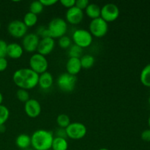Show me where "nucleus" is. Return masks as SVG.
Returning <instances> with one entry per match:
<instances>
[{"label": "nucleus", "mask_w": 150, "mask_h": 150, "mask_svg": "<svg viewBox=\"0 0 150 150\" xmlns=\"http://www.w3.org/2000/svg\"><path fill=\"white\" fill-rule=\"evenodd\" d=\"M72 41L75 45H78L82 49L88 48L93 42V37L89 30L84 29H76L72 35Z\"/></svg>", "instance_id": "obj_4"}, {"label": "nucleus", "mask_w": 150, "mask_h": 150, "mask_svg": "<svg viewBox=\"0 0 150 150\" xmlns=\"http://www.w3.org/2000/svg\"><path fill=\"white\" fill-rule=\"evenodd\" d=\"M8 62L6 58H0V72H3L7 68Z\"/></svg>", "instance_id": "obj_35"}, {"label": "nucleus", "mask_w": 150, "mask_h": 150, "mask_svg": "<svg viewBox=\"0 0 150 150\" xmlns=\"http://www.w3.org/2000/svg\"><path fill=\"white\" fill-rule=\"evenodd\" d=\"M84 18V13L76 6L67 9L65 14L66 22L71 25H78L81 23Z\"/></svg>", "instance_id": "obj_12"}, {"label": "nucleus", "mask_w": 150, "mask_h": 150, "mask_svg": "<svg viewBox=\"0 0 150 150\" xmlns=\"http://www.w3.org/2000/svg\"><path fill=\"white\" fill-rule=\"evenodd\" d=\"M58 45L62 49H68L72 45V39L67 35H64L59 38Z\"/></svg>", "instance_id": "obj_28"}, {"label": "nucleus", "mask_w": 150, "mask_h": 150, "mask_svg": "<svg viewBox=\"0 0 150 150\" xmlns=\"http://www.w3.org/2000/svg\"><path fill=\"white\" fill-rule=\"evenodd\" d=\"M101 7L95 3H89V5L85 9V13L92 20L100 17Z\"/></svg>", "instance_id": "obj_18"}, {"label": "nucleus", "mask_w": 150, "mask_h": 150, "mask_svg": "<svg viewBox=\"0 0 150 150\" xmlns=\"http://www.w3.org/2000/svg\"><path fill=\"white\" fill-rule=\"evenodd\" d=\"M89 2L88 0H76V7H78L79 9L81 10H85V9L86 8L88 5H89Z\"/></svg>", "instance_id": "obj_31"}, {"label": "nucleus", "mask_w": 150, "mask_h": 150, "mask_svg": "<svg viewBox=\"0 0 150 150\" xmlns=\"http://www.w3.org/2000/svg\"><path fill=\"white\" fill-rule=\"evenodd\" d=\"M56 42L54 39L51 38H42L40 40L37 53L42 56H47L51 54L55 48Z\"/></svg>", "instance_id": "obj_14"}, {"label": "nucleus", "mask_w": 150, "mask_h": 150, "mask_svg": "<svg viewBox=\"0 0 150 150\" xmlns=\"http://www.w3.org/2000/svg\"><path fill=\"white\" fill-rule=\"evenodd\" d=\"M40 38L36 33H27L21 41V46L23 51L26 52L33 53L37 51Z\"/></svg>", "instance_id": "obj_11"}, {"label": "nucleus", "mask_w": 150, "mask_h": 150, "mask_svg": "<svg viewBox=\"0 0 150 150\" xmlns=\"http://www.w3.org/2000/svg\"><path fill=\"white\" fill-rule=\"evenodd\" d=\"M1 22H0V29H1Z\"/></svg>", "instance_id": "obj_43"}, {"label": "nucleus", "mask_w": 150, "mask_h": 150, "mask_svg": "<svg viewBox=\"0 0 150 150\" xmlns=\"http://www.w3.org/2000/svg\"><path fill=\"white\" fill-rule=\"evenodd\" d=\"M57 123L59 127L60 128L65 129L71 123L70 122V119L68 115L64 114H59L57 118Z\"/></svg>", "instance_id": "obj_26"}, {"label": "nucleus", "mask_w": 150, "mask_h": 150, "mask_svg": "<svg viewBox=\"0 0 150 150\" xmlns=\"http://www.w3.org/2000/svg\"><path fill=\"white\" fill-rule=\"evenodd\" d=\"M148 102H149V104L150 105V97L149 98V99H148Z\"/></svg>", "instance_id": "obj_41"}, {"label": "nucleus", "mask_w": 150, "mask_h": 150, "mask_svg": "<svg viewBox=\"0 0 150 150\" xmlns=\"http://www.w3.org/2000/svg\"><path fill=\"white\" fill-rule=\"evenodd\" d=\"M148 125H149L150 129V116L149 117V118H148Z\"/></svg>", "instance_id": "obj_39"}, {"label": "nucleus", "mask_w": 150, "mask_h": 150, "mask_svg": "<svg viewBox=\"0 0 150 150\" xmlns=\"http://www.w3.org/2000/svg\"><path fill=\"white\" fill-rule=\"evenodd\" d=\"M39 75L30 68H21L16 70L13 75V81L19 89L30 90L38 85Z\"/></svg>", "instance_id": "obj_1"}, {"label": "nucleus", "mask_w": 150, "mask_h": 150, "mask_svg": "<svg viewBox=\"0 0 150 150\" xmlns=\"http://www.w3.org/2000/svg\"><path fill=\"white\" fill-rule=\"evenodd\" d=\"M16 144L21 149H27L31 146V136L26 133L18 135L16 139Z\"/></svg>", "instance_id": "obj_19"}, {"label": "nucleus", "mask_w": 150, "mask_h": 150, "mask_svg": "<svg viewBox=\"0 0 150 150\" xmlns=\"http://www.w3.org/2000/svg\"><path fill=\"white\" fill-rule=\"evenodd\" d=\"M10 117V111L5 105H0V125H4Z\"/></svg>", "instance_id": "obj_27"}, {"label": "nucleus", "mask_w": 150, "mask_h": 150, "mask_svg": "<svg viewBox=\"0 0 150 150\" xmlns=\"http://www.w3.org/2000/svg\"><path fill=\"white\" fill-rule=\"evenodd\" d=\"M68 149V142L67 139L64 138L54 137L53 140L51 149L53 150H67Z\"/></svg>", "instance_id": "obj_20"}, {"label": "nucleus", "mask_w": 150, "mask_h": 150, "mask_svg": "<svg viewBox=\"0 0 150 150\" xmlns=\"http://www.w3.org/2000/svg\"><path fill=\"white\" fill-rule=\"evenodd\" d=\"M56 135L57 136L56 137H59V138H64V139H67V133H66L65 129L64 128H60L59 127L58 129L56 131Z\"/></svg>", "instance_id": "obj_34"}, {"label": "nucleus", "mask_w": 150, "mask_h": 150, "mask_svg": "<svg viewBox=\"0 0 150 150\" xmlns=\"http://www.w3.org/2000/svg\"><path fill=\"white\" fill-rule=\"evenodd\" d=\"M82 53H83V49L75 44L72 45L68 48L69 58L80 59L82 57Z\"/></svg>", "instance_id": "obj_24"}, {"label": "nucleus", "mask_w": 150, "mask_h": 150, "mask_svg": "<svg viewBox=\"0 0 150 150\" xmlns=\"http://www.w3.org/2000/svg\"><path fill=\"white\" fill-rule=\"evenodd\" d=\"M40 2L44 7H50L57 4V0H40Z\"/></svg>", "instance_id": "obj_36"}, {"label": "nucleus", "mask_w": 150, "mask_h": 150, "mask_svg": "<svg viewBox=\"0 0 150 150\" xmlns=\"http://www.w3.org/2000/svg\"><path fill=\"white\" fill-rule=\"evenodd\" d=\"M81 64L80 59L78 58H69L66 63V73L75 76L79 74L81 70Z\"/></svg>", "instance_id": "obj_16"}, {"label": "nucleus", "mask_w": 150, "mask_h": 150, "mask_svg": "<svg viewBox=\"0 0 150 150\" xmlns=\"http://www.w3.org/2000/svg\"><path fill=\"white\" fill-rule=\"evenodd\" d=\"M60 4L64 7L67 9H70L73 7L76 4V0H61Z\"/></svg>", "instance_id": "obj_32"}, {"label": "nucleus", "mask_w": 150, "mask_h": 150, "mask_svg": "<svg viewBox=\"0 0 150 150\" xmlns=\"http://www.w3.org/2000/svg\"><path fill=\"white\" fill-rule=\"evenodd\" d=\"M81 67L83 69H89L94 65L95 62V59L91 54H85L82 55L80 58Z\"/></svg>", "instance_id": "obj_23"}, {"label": "nucleus", "mask_w": 150, "mask_h": 150, "mask_svg": "<svg viewBox=\"0 0 150 150\" xmlns=\"http://www.w3.org/2000/svg\"><path fill=\"white\" fill-rule=\"evenodd\" d=\"M54 138L52 132L39 129L31 136V146L35 150H48L51 149Z\"/></svg>", "instance_id": "obj_2"}, {"label": "nucleus", "mask_w": 150, "mask_h": 150, "mask_svg": "<svg viewBox=\"0 0 150 150\" xmlns=\"http://www.w3.org/2000/svg\"><path fill=\"white\" fill-rule=\"evenodd\" d=\"M16 98L20 102L26 103L30 99L29 91L23 89H18L16 92Z\"/></svg>", "instance_id": "obj_29"}, {"label": "nucleus", "mask_w": 150, "mask_h": 150, "mask_svg": "<svg viewBox=\"0 0 150 150\" xmlns=\"http://www.w3.org/2000/svg\"><path fill=\"white\" fill-rule=\"evenodd\" d=\"M50 37L53 39L60 38L65 35L67 31V23L64 19L57 17L53 18L47 26Z\"/></svg>", "instance_id": "obj_3"}, {"label": "nucleus", "mask_w": 150, "mask_h": 150, "mask_svg": "<svg viewBox=\"0 0 150 150\" xmlns=\"http://www.w3.org/2000/svg\"><path fill=\"white\" fill-rule=\"evenodd\" d=\"M141 138L144 142H150V129H146L144 130L142 133Z\"/></svg>", "instance_id": "obj_33"}, {"label": "nucleus", "mask_w": 150, "mask_h": 150, "mask_svg": "<svg viewBox=\"0 0 150 150\" xmlns=\"http://www.w3.org/2000/svg\"><path fill=\"white\" fill-rule=\"evenodd\" d=\"M43 9L44 6L40 2V0L32 1L30 5H29V12L33 13V14L37 15V16L42 13V12L43 11Z\"/></svg>", "instance_id": "obj_25"}, {"label": "nucleus", "mask_w": 150, "mask_h": 150, "mask_svg": "<svg viewBox=\"0 0 150 150\" xmlns=\"http://www.w3.org/2000/svg\"><path fill=\"white\" fill-rule=\"evenodd\" d=\"M42 108L38 100L36 99H29L24 103V111L30 118H37L41 114Z\"/></svg>", "instance_id": "obj_13"}, {"label": "nucleus", "mask_w": 150, "mask_h": 150, "mask_svg": "<svg viewBox=\"0 0 150 150\" xmlns=\"http://www.w3.org/2000/svg\"><path fill=\"white\" fill-rule=\"evenodd\" d=\"M77 78L67 73H62L57 79V86L64 92H73L76 87Z\"/></svg>", "instance_id": "obj_8"}, {"label": "nucleus", "mask_w": 150, "mask_h": 150, "mask_svg": "<svg viewBox=\"0 0 150 150\" xmlns=\"http://www.w3.org/2000/svg\"><path fill=\"white\" fill-rule=\"evenodd\" d=\"M140 81L144 86L150 87V64H146L140 74Z\"/></svg>", "instance_id": "obj_21"}, {"label": "nucleus", "mask_w": 150, "mask_h": 150, "mask_svg": "<svg viewBox=\"0 0 150 150\" xmlns=\"http://www.w3.org/2000/svg\"><path fill=\"white\" fill-rule=\"evenodd\" d=\"M28 28L22 21L14 20L10 21L7 26L9 35L16 39H22L27 34Z\"/></svg>", "instance_id": "obj_10"}, {"label": "nucleus", "mask_w": 150, "mask_h": 150, "mask_svg": "<svg viewBox=\"0 0 150 150\" xmlns=\"http://www.w3.org/2000/svg\"><path fill=\"white\" fill-rule=\"evenodd\" d=\"M67 136L73 140H80L85 137L87 133L86 125L81 122H71L65 128Z\"/></svg>", "instance_id": "obj_7"}, {"label": "nucleus", "mask_w": 150, "mask_h": 150, "mask_svg": "<svg viewBox=\"0 0 150 150\" xmlns=\"http://www.w3.org/2000/svg\"><path fill=\"white\" fill-rule=\"evenodd\" d=\"M7 43L4 40L0 39V58H5L7 56Z\"/></svg>", "instance_id": "obj_30"}, {"label": "nucleus", "mask_w": 150, "mask_h": 150, "mask_svg": "<svg viewBox=\"0 0 150 150\" xmlns=\"http://www.w3.org/2000/svg\"><path fill=\"white\" fill-rule=\"evenodd\" d=\"M89 32L92 37L97 38H103L108 32V23L100 17L94 19L89 23Z\"/></svg>", "instance_id": "obj_6"}, {"label": "nucleus", "mask_w": 150, "mask_h": 150, "mask_svg": "<svg viewBox=\"0 0 150 150\" xmlns=\"http://www.w3.org/2000/svg\"><path fill=\"white\" fill-rule=\"evenodd\" d=\"M22 21L23 22L26 26L27 28L32 27V26H35L37 24L38 21V16L33 13H30V12H28L25 14V16H23V19Z\"/></svg>", "instance_id": "obj_22"}, {"label": "nucleus", "mask_w": 150, "mask_h": 150, "mask_svg": "<svg viewBox=\"0 0 150 150\" xmlns=\"http://www.w3.org/2000/svg\"><path fill=\"white\" fill-rule=\"evenodd\" d=\"M29 64V68L38 75L46 72L48 68V62L46 57L38 53H35L31 56Z\"/></svg>", "instance_id": "obj_5"}, {"label": "nucleus", "mask_w": 150, "mask_h": 150, "mask_svg": "<svg viewBox=\"0 0 150 150\" xmlns=\"http://www.w3.org/2000/svg\"><path fill=\"white\" fill-rule=\"evenodd\" d=\"M6 130V127L4 125H0V133H4Z\"/></svg>", "instance_id": "obj_37"}, {"label": "nucleus", "mask_w": 150, "mask_h": 150, "mask_svg": "<svg viewBox=\"0 0 150 150\" xmlns=\"http://www.w3.org/2000/svg\"><path fill=\"white\" fill-rule=\"evenodd\" d=\"M54 83V78L51 73L46 71L42 74L39 75L38 79V86L42 89L46 90L50 89Z\"/></svg>", "instance_id": "obj_17"}, {"label": "nucleus", "mask_w": 150, "mask_h": 150, "mask_svg": "<svg viewBox=\"0 0 150 150\" xmlns=\"http://www.w3.org/2000/svg\"><path fill=\"white\" fill-rule=\"evenodd\" d=\"M2 102H3V95L0 92V105H1Z\"/></svg>", "instance_id": "obj_38"}, {"label": "nucleus", "mask_w": 150, "mask_h": 150, "mask_svg": "<svg viewBox=\"0 0 150 150\" xmlns=\"http://www.w3.org/2000/svg\"><path fill=\"white\" fill-rule=\"evenodd\" d=\"M98 150H109V149H106V148H100V149H98Z\"/></svg>", "instance_id": "obj_40"}, {"label": "nucleus", "mask_w": 150, "mask_h": 150, "mask_svg": "<svg viewBox=\"0 0 150 150\" xmlns=\"http://www.w3.org/2000/svg\"><path fill=\"white\" fill-rule=\"evenodd\" d=\"M120 9L114 3H108L101 7L100 18L107 23L114 22L120 16Z\"/></svg>", "instance_id": "obj_9"}, {"label": "nucleus", "mask_w": 150, "mask_h": 150, "mask_svg": "<svg viewBox=\"0 0 150 150\" xmlns=\"http://www.w3.org/2000/svg\"><path fill=\"white\" fill-rule=\"evenodd\" d=\"M25 150H35V149H25Z\"/></svg>", "instance_id": "obj_42"}, {"label": "nucleus", "mask_w": 150, "mask_h": 150, "mask_svg": "<svg viewBox=\"0 0 150 150\" xmlns=\"http://www.w3.org/2000/svg\"><path fill=\"white\" fill-rule=\"evenodd\" d=\"M48 150H53V149H48Z\"/></svg>", "instance_id": "obj_44"}, {"label": "nucleus", "mask_w": 150, "mask_h": 150, "mask_svg": "<svg viewBox=\"0 0 150 150\" xmlns=\"http://www.w3.org/2000/svg\"><path fill=\"white\" fill-rule=\"evenodd\" d=\"M23 49L21 44L17 42H12L7 44V56L13 59H20L23 54Z\"/></svg>", "instance_id": "obj_15"}]
</instances>
